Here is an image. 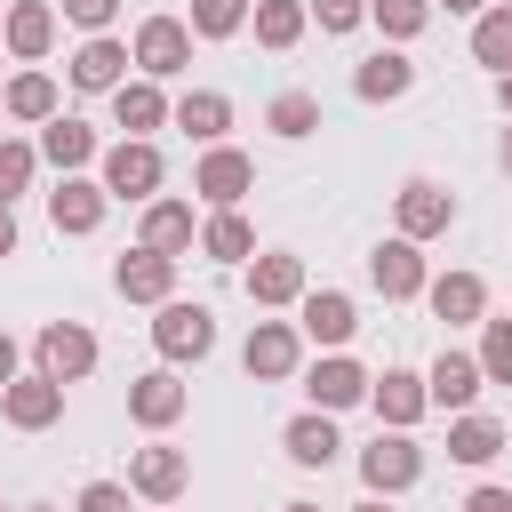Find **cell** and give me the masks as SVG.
I'll return each instance as SVG.
<instances>
[{
	"mask_svg": "<svg viewBox=\"0 0 512 512\" xmlns=\"http://www.w3.org/2000/svg\"><path fill=\"white\" fill-rule=\"evenodd\" d=\"M32 512H48V504H32Z\"/></svg>",
	"mask_w": 512,
	"mask_h": 512,
	"instance_id": "f907efd6",
	"label": "cell"
},
{
	"mask_svg": "<svg viewBox=\"0 0 512 512\" xmlns=\"http://www.w3.org/2000/svg\"><path fill=\"white\" fill-rule=\"evenodd\" d=\"M0 120H8V112H0Z\"/></svg>",
	"mask_w": 512,
	"mask_h": 512,
	"instance_id": "db71d44e",
	"label": "cell"
},
{
	"mask_svg": "<svg viewBox=\"0 0 512 512\" xmlns=\"http://www.w3.org/2000/svg\"><path fill=\"white\" fill-rule=\"evenodd\" d=\"M416 472H424V448L408 432H392V424L360 448V488L368 496H400V488H416Z\"/></svg>",
	"mask_w": 512,
	"mask_h": 512,
	"instance_id": "7a4b0ae2",
	"label": "cell"
},
{
	"mask_svg": "<svg viewBox=\"0 0 512 512\" xmlns=\"http://www.w3.org/2000/svg\"><path fill=\"white\" fill-rule=\"evenodd\" d=\"M32 168H40V144H8V136H0V200L32 192Z\"/></svg>",
	"mask_w": 512,
	"mask_h": 512,
	"instance_id": "74e56055",
	"label": "cell"
},
{
	"mask_svg": "<svg viewBox=\"0 0 512 512\" xmlns=\"http://www.w3.org/2000/svg\"><path fill=\"white\" fill-rule=\"evenodd\" d=\"M192 40H200V32L176 24V16H144V24H136V72H144V80H176V72L192 64Z\"/></svg>",
	"mask_w": 512,
	"mask_h": 512,
	"instance_id": "8992f818",
	"label": "cell"
},
{
	"mask_svg": "<svg viewBox=\"0 0 512 512\" xmlns=\"http://www.w3.org/2000/svg\"><path fill=\"white\" fill-rule=\"evenodd\" d=\"M368 400H376V416H384L392 432H408V424L432 408V392H424V376H416V368H384V376L368 384Z\"/></svg>",
	"mask_w": 512,
	"mask_h": 512,
	"instance_id": "44dd1931",
	"label": "cell"
},
{
	"mask_svg": "<svg viewBox=\"0 0 512 512\" xmlns=\"http://www.w3.org/2000/svg\"><path fill=\"white\" fill-rule=\"evenodd\" d=\"M304 8H312V24H320V32H352V24L368 16V0H304Z\"/></svg>",
	"mask_w": 512,
	"mask_h": 512,
	"instance_id": "f35d334b",
	"label": "cell"
},
{
	"mask_svg": "<svg viewBox=\"0 0 512 512\" xmlns=\"http://www.w3.org/2000/svg\"><path fill=\"white\" fill-rule=\"evenodd\" d=\"M368 280H376V296L384 304H408V296H424V256H416V240L408 232H392V240H376V256H368Z\"/></svg>",
	"mask_w": 512,
	"mask_h": 512,
	"instance_id": "ba28073f",
	"label": "cell"
},
{
	"mask_svg": "<svg viewBox=\"0 0 512 512\" xmlns=\"http://www.w3.org/2000/svg\"><path fill=\"white\" fill-rule=\"evenodd\" d=\"M256 184V160L248 152H232V144H208L200 152V168H192V192L208 200V208H240V192Z\"/></svg>",
	"mask_w": 512,
	"mask_h": 512,
	"instance_id": "8fae6325",
	"label": "cell"
},
{
	"mask_svg": "<svg viewBox=\"0 0 512 512\" xmlns=\"http://www.w3.org/2000/svg\"><path fill=\"white\" fill-rule=\"evenodd\" d=\"M496 160H504V176H512V128H504V144H496Z\"/></svg>",
	"mask_w": 512,
	"mask_h": 512,
	"instance_id": "7dc6e473",
	"label": "cell"
},
{
	"mask_svg": "<svg viewBox=\"0 0 512 512\" xmlns=\"http://www.w3.org/2000/svg\"><path fill=\"white\" fill-rule=\"evenodd\" d=\"M392 216H400V232L424 248V240H440V232L456 224V192H448V184H432V176H408V184L392 192Z\"/></svg>",
	"mask_w": 512,
	"mask_h": 512,
	"instance_id": "5b68a950",
	"label": "cell"
},
{
	"mask_svg": "<svg viewBox=\"0 0 512 512\" xmlns=\"http://www.w3.org/2000/svg\"><path fill=\"white\" fill-rule=\"evenodd\" d=\"M152 344H160V360H208V352H216V312L168 296L160 320H152Z\"/></svg>",
	"mask_w": 512,
	"mask_h": 512,
	"instance_id": "3957f363",
	"label": "cell"
},
{
	"mask_svg": "<svg viewBox=\"0 0 512 512\" xmlns=\"http://www.w3.org/2000/svg\"><path fill=\"white\" fill-rule=\"evenodd\" d=\"M0 40H8V56L40 64V56L56 48V8H48V0H16V8H8V24H0Z\"/></svg>",
	"mask_w": 512,
	"mask_h": 512,
	"instance_id": "7402d4cb",
	"label": "cell"
},
{
	"mask_svg": "<svg viewBox=\"0 0 512 512\" xmlns=\"http://www.w3.org/2000/svg\"><path fill=\"white\" fill-rule=\"evenodd\" d=\"M0 416H8L16 432H48V424L64 416V384H56V376H16V384L0 392Z\"/></svg>",
	"mask_w": 512,
	"mask_h": 512,
	"instance_id": "ac0fdd59",
	"label": "cell"
},
{
	"mask_svg": "<svg viewBox=\"0 0 512 512\" xmlns=\"http://www.w3.org/2000/svg\"><path fill=\"white\" fill-rule=\"evenodd\" d=\"M240 368H248L256 384L296 376V368H304V328H296V320H256L248 344H240Z\"/></svg>",
	"mask_w": 512,
	"mask_h": 512,
	"instance_id": "277c9868",
	"label": "cell"
},
{
	"mask_svg": "<svg viewBox=\"0 0 512 512\" xmlns=\"http://www.w3.org/2000/svg\"><path fill=\"white\" fill-rule=\"evenodd\" d=\"M112 120H120L128 136H152L160 120H176V104L160 96V80H120V88H112Z\"/></svg>",
	"mask_w": 512,
	"mask_h": 512,
	"instance_id": "484cf974",
	"label": "cell"
},
{
	"mask_svg": "<svg viewBox=\"0 0 512 512\" xmlns=\"http://www.w3.org/2000/svg\"><path fill=\"white\" fill-rule=\"evenodd\" d=\"M128 488H136V496H152V504H176V496L192 488V456H184V448H168V440H152V448H136V456H128Z\"/></svg>",
	"mask_w": 512,
	"mask_h": 512,
	"instance_id": "30bf717a",
	"label": "cell"
},
{
	"mask_svg": "<svg viewBox=\"0 0 512 512\" xmlns=\"http://www.w3.org/2000/svg\"><path fill=\"white\" fill-rule=\"evenodd\" d=\"M368 384H376V376H368L360 360H344V352H328V360L304 368V392H312V408H328V416L352 408V400H368Z\"/></svg>",
	"mask_w": 512,
	"mask_h": 512,
	"instance_id": "e0dca14e",
	"label": "cell"
},
{
	"mask_svg": "<svg viewBox=\"0 0 512 512\" xmlns=\"http://www.w3.org/2000/svg\"><path fill=\"white\" fill-rule=\"evenodd\" d=\"M112 288L128 296V304H168L176 296V256H160V248H128L120 264H112Z\"/></svg>",
	"mask_w": 512,
	"mask_h": 512,
	"instance_id": "7c38bea8",
	"label": "cell"
},
{
	"mask_svg": "<svg viewBox=\"0 0 512 512\" xmlns=\"http://www.w3.org/2000/svg\"><path fill=\"white\" fill-rule=\"evenodd\" d=\"M8 384H16V336L0 328V392H8Z\"/></svg>",
	"mask_w": 512,
	"mask_h": 512,
	"instance_id": "7bdbcfd3",
	"label": "cell"
},
{
	"mask_svg": "<svg viewBox=\"0 0 512 512\" xmlns=\"http://www.w3.org/2000/svg\"><path fill=\"white\" fill-rule=\"evenodd\" d=\"M248 24V0H192V32L200 40H232Z\"/></svg>",
	"mask_w": 512,
	"mask_h": 512,
	"instance_id": "8d00e7d4",
	"label": "cell"
},
{
	"mask_svg": "<svg viewBox=\"0 0 512 512\" xmlns=\"http://www.w3.org/2000/svg\"><path fill=\"white\" fill-rule=\"evenodd\" d=\"M176 128H184L192 144H224V128H232V96H224V88H184V96H176Z\"/></svg>",
	"mask_w": 512,
	"mask_h": 512,
	"instance_id": "4316f807",
	"label": "cell"
},
{
	"mask_svg": "<svg viewBox=\"0 0 512 512\" xmlns=\"http://www.w3.org/2000/svg\"><path fill=\"white\" fill-rule=\"evenodd\" d=\"M96 176H104V192H112V200H160L168 160H160V144H152V136H120V144L96 160Z\"/></svg>",
	"mask_w": 512,
	"mask_h": 512,
	"instance_id": "6da1fadb",
	"label": "cell"
},
{
	"mask_svg": "<svg viewBox=\"0 0 512 512\" xmlns=\"http://www.w3.org/2000/svg\"><path fill=\"white\" fill-rule=\"evenodd\" d=\"M352 512H392V504H384V496H368V504H352Z\"/></svg>",
	"mask_w": 512,
	"mask_h": 512,
	"instance_id": "c3c4849f",
	"label": "cell"
},
{
	"mask_svg": "<svg viewBox=\"0 0 512 512\" xmlns=\"http://www.w3.org/2000/svg\"><path fill=\"white\" fill-rule=\"evenodd\" d=\"M0 512H8V504H0Z\"/></svg>",
	"mask_w": 512,
	"mask_h": 512,
	"instance_id": "f5cc1de1",
	"label": "cell"
},
{
	"mask_svg": "<svg viewBox=\"0 0 512 512\" xmlns=\"http://www.w3.org/2000/svg\"><path fill=\"white\" fill-rule=\"evenodd\" d=\"M480 352H440L432 368H424V392H432V408H448V416H464L472 400H480Z\"/></svg>",
	"mask_w": 512,
	"mask_h": 512,
	"instance_id": "2e32d148",
	"label": "cell"
},
{
	"mask_svg": "<svg viewBox=\"0 0 512 512\" xmlns=\"http://www.w3.org/2000/svg\"><path fill=\"white\" fill-rule=\"evenodd\" d=\"M200 256H208V264H248V256H256L248 216H240V208H216V216L200 224Z\"/></svg>",
	"mask_w": 512,
	"mask_h": 512,
	"instance_id": "f546056e",
	"label": "cell"
},
{
	"mask_svg": "<svg viewBox=\"0 0 512 512\" xmlns=\"http://www.w3.org/2000/svg\"><path fill=\"white\" fill-rule=\"evenodd\" d=\"M32 360H40V376H56V384H80V376L96 368V336H88L80 320H48V328L32 336Z\"/></svg>",
	"mask_w": 512,
	"mask_h": 512,
	"instance_id": "52a82bcc",
	"label": "cell"
},
{
	"mask_svg": "<svg viewBox=\"0 0 512 512\" xmlns=\"http://www.w3.org/2000/svg\"><path fill=\"white\" fill-rule=\"evenodd\" d=\"M368 16L384 24V40H416L432 24V0H368Z\"/></svg>",
	"mask_w": 512,
	"mask_h": 512,
	"instance_id": "e575fe53",
	"label": "cell"
},
{
	"mask_svg": "<svg viewBox=\"0 0 512 512\" xmlns=\"http://www.w3.org/2000/svg\"><path fill=\"white\" fill-rule=\"evenodd\" d=\"M64 16H72L80 32H104V24L120 16V0H64Z\"/></svg>",
	"mask_w": 512,
	"mask_h": 512,
	"instance_id": "ab89813d",
	"label": "cell"
},
{
	"mask_svg": "<svg viewBox=\"0 0 512 512\" xmlns=\"http://www.w3.org/2000/svg\"><path fill=\"white\" fill-rule=\"evenodd\" d=\"M480 376L512 384V320H480Z\"/></svg>",
	"mask_w": 512,
	"mask_h": 512,
	"instance_id": "d590c367",
	"label": "cell"
},
{
	"mask_svg": "<svg viewBox=\"0 0 512 512\" xmlns=\"http://www.w3.org/2000/svg\"><path fill=\"white\" fill-rule=\"evenodd\" d=\"M40 160H48V168H64V176H80V168H88V160H104V152H96V128H88V120L56 112V120H40Z\"/></svg>",
	"mask_w": 512,
	"mask_h": 512,
	"instance_id": "ffe728a7",
	"label": "cell"
},
{
	"mask_svg": "<svg viewBox=\"0 0 512 512\" xmlns=\"http://www.w3.org/2000/svg\"><path fill=\"white\" fill-rule=\"evenodd\" d=\"M104 200H112V192H104V176H64V184L48 192V224L80 240V232H96V224H104Z\"/></svg>",
	"mask_w": 512,
	"mask_h": 512,
	"instance_id": "9a60e30c",
	"label": "cell"
},
{
	"mask_svg": "<svg viewBox=\"0 0 512 512\" xmlns=\"http://www.w3.org/2000/svg\"><path fill=\"white\" fill-rule=\"evenodd\" d=\"M424 304L448 328H480L488 320V280L480 272H440V280H424Z\"/></svg>",
	"mask_w": 512,
	"mask_h": 512,
	"instance_id": "5bb4252c",
	"label": "cell"
},
{
	"mask_svg": "<svg viewBox=\"0 0 512 512\" xmlns=\"http://www.w3.org/2000/svg\"><path fill=\"white\" fill-rule=\"evenodd\" d=\"M304 296V256L272 248V256H248V304H296Z\"/></svg>",
	"mask_w": 512,
	"mask_h": 512,
	"instance_id": "cb8c5ba5",
	"label": "cell"
},
{
	"mask_svg": "<svg viewBox=\"0 0 512 512\" xmlns=\"http://www.w3.org/2000/svg\"><path fill=\"white\" fill-rule=\"evenodd\" d=\"M200 232H192V200H144V248L160 256H184Z\"/></svg>",
	"mask_w": 512,
	"mask_h": 512,
	"instance_id": "f1b7e54d",
	"label": "cell"
},
{
	"mask_svg": "<svg viewBox=\"0 0 512 512\" xmlns=\"http://www.w3.org/2000/svg\"><path fill=\"white\" fill-rule=\"evenodd\" d=\"M472 64L512 72V0H488V8L472 16Z\"/></svg>",
	"mask_w": 512,
	"mask_h": 512,
	"instance_id": "4dcf8cb0",
	"label": "cell"
},
{
	"mask_svg": "<svg viewBox=\"0 0 512 512\" xmlns=\"http://www.w3.org/2000/svg\"><path fill=\"white\" fill-rule=\"evenodd\" d=\"M248 16H256V48H296V40H304V24H312V8H304V0H256Z\"/></svg>",
	"mask_w": 512,
	"mask_h": 512,
	"instance_id": "1f68e13d",
	"label": "cell"
},
{
	"mask_svg": "<svg viewBox=\"0 0 512 512\" xmlns=\"http://www.w3.org/2000/svg\"><path fill=\"white\" fill-rule=\"evenodd\" d=\"M0 56H8V40H0Z\"/></svg>",
	"mask_w": 512,
	"mask_h": 512,
	"instance_id": "816d5d0a",
	"label": "cell"
},
{
	"mask_svg": "<svg viewBox=\"0 0 512 512\" xmlns=\"http://www.w3.org/2000/svg\"><path fill=\"white\" fill-rule=\"evenodd\" d=\"M264 128H272V136H288V144H296V136H312V128H320V96H312V88H280V96L264 104Z\"/></svg>",
	"mask_w": 512,
	"mask_h": 512,
	"instance_id": "836d02e7",
	"label": "cell"
},
{
	"mask_svg": "<svg viewBox=\"0 0 512 512\" xmlns=\"http://www.w3.org/2000/svg\"><path fill=\"white\" fill-rule=\"evenodd\" d=\"M280 512H320V504H280Z\"/></svg>",
	"mask_w": 512,
	"mask_h": 512,
	"instance_id": "681fc988",
	"label": "cell"
},
{
	"mask_svg": "<svg viewBox=\"0 0 512 512\" xmlns=\"http://www.w3.org/2000/svg\"><path fill=\"white\" fill-rule=\"evenodd\" d=\"M496 104H504V120H512V72H496Z\"/></svg>",
	"mask_w": 512,
	"mask_h": 512,
	"instance_id": "bcb514c9",
	"label": "cell"
},
{
	"mask_svg": "<svg viewBox=\"0 0 512 512\" xmlns=\"http://www.w3.org/2000/svg\"><path fill=\"white\" fill-rule=\"evenodd\" d=\"M408 88H416V64H408L400 48H376V56L352 72V96H360V104H400Z\"/></svg>",
	"mask_w": 512,
	"mask_h": 512,
	"instance_id": "603a6c76",
	"label": "cell"
},
{
	"mask_svg": "<svg viewBox=\"0 0 512 512\" xmlns=\"http://www.w3.org/2000/svg\"><path fill=\"white\" fill-rule=\"evenodd\" d=\"M280 448H288V464H304V472H328L336 464V424H328V408H312V416H296L288 432H280Z\"/></svg>",
	"mask_w": 512,
	"mask_h": 512,
	"instance_id": "83f0119b",
	"label": "cell"
},
{
	"mask_svg": "<svg viewBox=\"0 0 512 512\" xmlns=\"http://www.w3.org/2000/svg\"><path fill=\"white\" fill-rule=\"evenodd\" d=\"M464 512H512V488H472Z\"/></svg>",
	"mask_w": 512,
	"mask_h": 512,
	"instance_id": "b9f144b4",
	"label": "cell"
},
{
	"mask_svg": "<svg viewBox=\"0 0 512 512\" xmlns=\"http://www.w3.org/2000/svg\"><path fill=\"white\" fill-rule=\"evenodd\" d=\"M504 440H512V424H496V416H448V464H496L504 456Z\"/></svg>",
	"mask_w": 512,
	"mask_h": 512,
	"instance_id": "d4e9b609",
	"label": "cell"
},
{
	"mask_svg": "<svg viewBox=\"0 0 512 512\" xmlns=\"http://www.w3.org/2000/svg\"><path fill=\"white\" fill-rule=\"evenodd\" d=\"M128 64H136V48H128V40H112V32H88V40H80V56H72V88H88V96H112V88L128 80Z\"/></svg>",
	"mask_w": 512,
	"mask_h": 512,
	"instance_id": "4fadbf2b",
	"label": "cell"
},
{
	"mask_svg": "<svg viewBox=\"0 0 512 512\" xmlns=\"http://www.w3.org/2000/svg\"><path fill=\"white\" fill-rule=\"evenodd\" d=\"M80 512H128V488L120 480H88L80 488Z\"/></svg>",
	"mask_w": 512,
	"mask_h": 512,
	"instance_id": "60d3db41",
	"label": "cell"
},
{
	"mask_svg": "<svg viewBox=\"0 0 512 512\" xmlns=\"http://www.w3.org/2000/svg\"><path fill=\"white\" fill-rule=\"evenodd\" d=\"M0 112H8V120H56V80H48V72H16V80L0 88Z\"/></svg>",
	"mask_w": 512,
	"mask_h": 512,
	"instance_id": "d6a6232c",
	"label": "cell"
},
{
	"mask_svg": "<svg viewBox=\"0 0 512 512\" xmlns=\"http://www.w3.org/2000/svg\"><path fill=\"white\" fill-rule=\"evenodd\" d=\"M0 256H16V208L0 200Z\"/></svg>",
	"mask_w": 512,
	"mask_h": 512,
	"instance_id": "ee69618b",
	"label": "cell"
},
{
	"mask_svg": "<svg viewBox=\"0 0 512 512\" xmlns=\"http://www.w3.org/2000/svg\"><path fill=\"white\" fill-rule=\"evenodd\" d=\"M184 408H192V392L176 384V368H152V376H136V384H128V416H136L144 432H168Z\"/></svg>",
	"mask_w": 512,
	"mask_h": 512,
	"instance_id": "d6986e66",
	"label": "cell"
},
{
	"mask_svg": "<svg viewBox=\"0 0 512 512\" xmlns=\"http://www.w3.org/2000/svg\"><path fill=\"white\" fill-rule=\"evenodd\" d=\"M440 8H448V16H480L488 0H440Z\"/></svg>",
	"mask_w": 512,
	"mask_h": 512,
	"instance_id": "f6af8a7d",
	"label": "cell"
},
{
	"mask_svg": "<svg viewBox=\"0 0 512 512\" xmlns=\"http://www.w3.org/2000/svg\"><path fill=\"white\" fill-rule=\"evenodd\" d=\"M296 328H304L312 344L344 352V344H352V328H360V304H352L344 288H304V296H296Z\"/></svg>",
	"mask_w": 512,
	"mask_h": 512,
	"instance_id": "9c48e42d",
	"label": "cell"
}]
</instances>
